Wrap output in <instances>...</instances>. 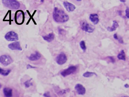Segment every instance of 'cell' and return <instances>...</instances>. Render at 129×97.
<instances>
[{
  "label": "cell",
  "instance_id": "obj_1",
  "mask_svg": "<svg viewBox=\"0 0 129 97\" xmlns=\"http://www.w3.org/2000/svg\"><path fill=\"white\" fill-rule=\"evenodd\" d=\"M53 18L54 20L58 23H64L69 19V16L64 11L57 7L54 8Z\"/></svg>",
  "mask_w": 129,
  "mask_h": 97
},
{
  "label": "cell",
  "instance_id": "obj_2",
  "mask_svg": "<svg viewBox=\"0 0 129 97\" xmlns=\"http://www.w3.org/2000/svg\"><path fill=\"white\" fill-rule=\"evenodd\" d=\"M2 3L6 7L11 9H18L20 6L19 2L15 0H3Z\"/></svg>",
  "mask_w": 129,
  "mask_h": 97
},
{
  "label": "cell",
  "instance_id": "obj_3",
  "mask_svg": "<svg viewBox=\"0 0 129 97\" xmlns=\"http://www.w3.org/2000/svg\"><path fill=\"white\" fill-rule=\"evenodd\" d=\"M80 24L81 28L83 30L89 33H93L94 30L95 29L94 26L89 24L86 20H83L80 21Z\"/></svg>",
  "mask_w": 129,
  "mask_h": 97
},
{
  "label": "cell",
  "instance_id": "obj_4",
  "mask_svg": "<svg viewBox=\"0 0 129 97\" xmlns=\"http://www.w3.org/2000/svg\"><path fill=\"white\" fill-rule=\"evenodd\" d=\"M5 38L8 41H15L18 40V35L13 31H10L6 34Z\"/></svg>",
  "mask_w": 129,
  "mask_h": 97
},
{
  "label": "cell",
  "instance_id": "obj_5",
  "mask_svg": "<svg viewBox=\"0 0 129 97\" xmlns=\"http://www.w3.org/2000/svg\"><path fill=\"white\" fill-rule=\"evenodd\" d=\"M0 62L4 66H7L13 62V60L8 55H2L0 57Z\"/></svg>",
  "mask_w": 129,
  "mask_h": 97
},
{
  "label": "cell",
  "instance_id": "obj_6",
  "mask_svg": "<svg viewBox=\"0 0 129 97\" xmlns=\"http://www.w3.org/2000/svg\"><path fill=\"white\" fill-rule=\"evenodd\" d=\"M77 70V67L76 66H71L67 68L62 71L61 73V74L63 77H66L70 74L74 73Z\"/></svg>",
  "mask_w": 129,
  "mask_h": 97
},
{
  "label": "cell",
  "instance_id": "obj_7",
  "mask_svg": "<svg viewBox=\"0 0 129 97\" xmlns=\"http://www.w3.org/2000/svg\"><path fill=\"white\" fill-rule=\"evenodd\" d=\"M56 60V62L58 65H62L67 61V56L64 53H62L57 56Z\"/></svg>",
  "mask_w": 129,
  "mask_h": 97
},
{
  "label": "cell",
  "instance_id": "obj_8",
  "mask_svg": "<svg viewBox=\"0 0 129 97\" xmlns=\"http://www.w3.org/2000/svg\"><path fill=\"white\" fill-rule=\"evenodd\" d=\"M8 47L12 50H22L19 42H13L8 45Z\"/></svg>",
  "mask_w": 129,
  "mask_h": 97
},
{
  "label": "cell",
  "instance_id": "obj_9",
  "mask_svg": "<svg viewBox=\"0 0 129 97\" xmlns=\"http://www.w3.org/2000/svg\"><path fill=\"white\" fill-rule=\"evenodd\" d=\"M75 89L78 94L84 95L86 93V89L81 84H77L75 86Z\"/></svg>",
  "mask_w": 129,
  "mask_h": 97
},
{
  "label": "cell",
  "instance_id": "obj_10",
  "mask_svg": "<svg viewBox=\"0 0 129 97\" xmlns=\"http://www.w3.org/2000/svg\"><path fill=\"white\" fill-rule=\"evenodd\" d=\"M41 57V55L40 53L36 51L35 53H33L31 54L29 57H28V58L30 61H35L39 60Z\"/></svg>",
  "mask_w": 129,
  "mask_h": 97
},
{
  "label": "cell",
  "instance_id": "obj_11",
  "mask_svg": "<svg viewBox=\"0 0 129 97\" xmlns=\"http://www.w3.org/2000/svg\"><path fill=\"white\" fill-rule=\"evenodd\" d=\"M63 5L66 10L69 12H72L76 8L75 6L71 3L67 2H64L63 3Z\"/></svg>",
  "mask_w": 129,
  "mask_h": 97
},
{
  "label": "cell",
  "instance_id": "obj_12",
  "mask_svg": "<svg viewBox=\"0 0 129 97\" xmlns=\"http://www.w3.org/2000/svg\"><path fill=\"white\" fill-rule=\"evenodd\" d=\"M89 19L92 22L94 25L97 24L99 22L98 16L97 14H91L89 16Z\"/></svg>",
  "mask_w": 129,
  "mask_h": 97
},
{
  "label": "cell",
  "instance_id": "obj_13",
  "mask_svg": "<svg viewBox=\"0 0 129 97\" xmlns=\"http://www.w3.org/2000/svg\"><path fill=\"white\" fill-rule=\"evenodd\" d=\"M42 38L45 41L48 42H51L54 40L55 35L53 33H50L46 36H42Z\"/></svg>",
  "mask_w": 129,
  "mask_h": 97
},
{
  "label": "cell",
  "instance_id": "obj_14",
  "mask_svg": "<svg viewBox=\"0 0 129 97\" xmlns=\"http://www.w3.org/2000/svg\"><path fill=\"white\" fill-rule=\"evenodd\" d=\"M3 92L5 97H12L13 95V91L11 88H5L3 90Z\"/></svg>",
  "mask_w": 129,
  "mask_h": 97
},
{
  "label": "cell",
  "instance_id": "obj_15",
  "mask_svg": "<svg viewBox=\"0 0 129 97\" xmlns=\"http://www.w3.org/2000/svg\"><path fill=\"white\" fill-rule=\"evenodd\" d=\"M119 27V24L116 21H114L113 22V26L112 27H108L107 28V30L110 32H113L117 28Z\"/></svg>",
  "mask_w": 129,
  "mask_h": 97
},
{
  "label": "cell",
  "instance_id": "obj_16",
  "mask_svg": "<svg viewBox=\"0 0 129 97\" xmlns=\"http://www.w3.org/2000/svg\"><path fill=\"white\" fill-rule=\"evenodd\" d=\"M11 72V70L10 69L8 70H4L2 68H0V74L4 76H7L10 73V72Z\"/></svg>",
  "mask_w": 129,
  "mask_h": 97
},
{
  "label": "cell",
  "instance_id": "obj_17",
  "mask_svg": "<svg viewBox=\"0 0 129 97\" xmlns=\"http://www.w3.org/2000/svg\"><path fill=\"white\" fill-rule=\"evenodd\" d=\"M117 58L120 60L125 61L126 60L125 54L124 50H122L120 52L117 56Z\"/></svg>",
  "mask_w": 129,
  "mask_h": 97
},
{
  "label": "cell",
  "instance_id": "obj_18",
  "mask_svg": "<svg viewBox=\"0 0 129 97\" xmlns=\"http://www.w3.org/2000/svg\"><path fill=\"white\" fill-rule=\"evenodd\" d=\"M94 75H96V74L95 73L88 72L84 73L83 76L85 78H89L93 76Z\"/></svg>",
  "mask_w": 129,
  "mask_h": 97
},
{
  "label": "cell",
  "instance_id": "obj_19",
  "mask_svg": "<svg viewBox=\"0 0 129 97\" xmlns=\"http://www.w3.org/2000/svg\"><path fill=\"white\" fill-rule=\"evenodd\" d=\"M80 45L81 48L84 51H85L86 50V47L84 41L82 40V41H81L80 43Z\"/></svg>",
  "mask_w": 129,
  "mask_h": 97
},
{
  "label": "cell",
  "instance_id": "obj_20",
  "mask_svg": "<svg viewBox=\"0 0 129 97\" xmlns=\"http://www.w3.org/2000/svg\"><path fill=\"white\" fill-rule=\"evenodd\" d=\"M31 79H30L29 80L27 81L26 82L24 83V84H25L26 87H27V88H28L30 86L32 85V83L31 82Z\"/></svg>",
  "mask_w": 129,
  "mask_h": 97
},
{
  "label": "cell",
  "instance_id": "obj_21",
  "mask_svg": "<svg viewBox=\"0 0 129 97\" xmlns=\"http://www.w3.org/2000/svg\"><path fill=\"white\" fill-rule=\"evenodd\" d=\"M126 16L127 18L129 19V8L127 7L125 10Z\"/></svg>",
  "mask_w": 129,
  "mask_h": 97
},
{
  "label": "cell",
  "instance_id": "obj_22",
  "mask_svg": "<svg viewBox=\"0 0 129 97\" xmlns=\"http://www.w3.org/2000/svg\"><path fill=\"white\" fill-rule=\"evenodd\" d=\"M43 95L45 97H51L50 93V92H45Z\"/></svg>",
  "mask_w": 129,
  "mask_h": 97
},
{
  "label": "cell",
  "instance_id": "obj_23",
  "mask_svg": "<svg viewBox=\"0 0 129 97\" xmlns=\"http://www.w3.org/2000/svg\"><path fill=\"white\" fill-rule=\"evenodd\" d=\"M27 68H36V67H33V66H31V65H30V64H28L27 65Z\"/></svg>",
  "mask_w": 129,
  "mask_h": 97
},
{
  "label": "cell",
  "instance_id": "obj_24",
  "mask_svg": "<svg viewBox=\"0 0 129 97\" xmlns=\"http://www.w3.org/2000/svg\"><path fill=\"white\" fill-rule=\"evenodd\" d=\"M114 38L115 39L117 40H119V38H118V37L117 36V34H115L114 35Z\"/></svg>",
  "mask_w": 129,
  "mask_h": 97
},
{
  "label": "cell",
  "instance_id": "obj_25",
  "mask_svg": "<svg viewBox=\"0 0 129 97\" xmlns=\"http://www.w3.org/2000/svg\"><path fill=\"white\" fill-rule=\"evenodd\" d=\"M109 58H110V59H111V62H114L115 60L114 59V58H113L111 57H109Z\"/></svg>",
  "mask_w": 129,
  "mask_h": 97
},
{
  "label": "cell",
  "instance_id": "obj_26",
  "mask_svg": "<svg viewBox=\"0 0 129 97\" xmlns=\"http://www.w3.org/2000/svg\"><path fill=\"white\" fill-rule=\"evenodd\" d=\"M120 1L121 2H126V0H120Z\"/></svg>",
  "mask_w": 129,
  "mask_h": 97
},
{
  "label": "cell",
  "instance_id": "obj_27",
  "mask_svg": "<svg viewBox=\"0 0 129 97\" xmlns=\"http://www.w3.org/2000/svg\"><path fill=\"white\" fill-rule=\"evenodd\" d=\"M124 86H125L126 87V88H128V87H129V85L126 84L125 85H124Z\"/></svg>",
  "mask_w": 129,
  "mask_h": 97
},
{
  "label": "cell",
  "instance_id": "obj_28",
  "mask_svg": "<svg viewBox=\"0 0 129 97\" xmlns=\"http://www.w3.org/2000/svg\"><path fill=\"white\" fill-rule=\"evenodd\" d=\"M120 97H128V96H122Z\"/></svg>",
  "mask_w": 129,
  "mask_h": 97
}]
</instances>
